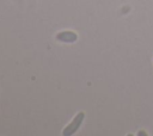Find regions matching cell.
<instances>
[{"instance_id":"cell-1","label":"cell","mask_w":153,"mask_h":136,"mask_svg":"<svg viewBox=\"0 0 153 136\" xmlns=\"http://www.w3.org/2000/svg\"><path fill=\"white\" fill-rule=\"evenodd\" d=\"M84 118H85V113H84V112H79V113H76V115L74 116V118L72 119V122L63 129V131H62L63 136H71V135L75 134L76 130L80 128V125H81Z\"/></svg>"},{"instance_id":"cell-2","label":"cell","mask_w":153,"mask_h":136,"mask_svg":"<svg viewBox=\"0 0 153 136\" xmlns=\"http://www.w3.org/2000/svg\"><path fill=\"white\" fill-rule=\"evenodd\" d=\"M56 39L63 43H73L78 39V35L73 31H62L56 35Z\"/></svg>"}]
</instances>
